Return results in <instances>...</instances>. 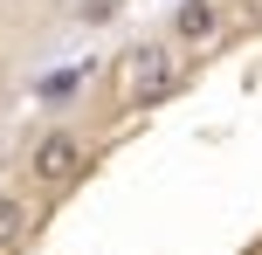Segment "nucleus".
I'll list each match as a JSON object with an SVG mask.
<instances>
[{"label": "nucleus", "instance_id": "f257e3e1", "mask_svg": "<svg viewBox=\"0 0 262 255\" xmlns=\"http://www.w3.org/2000/svg\"><path fill=\"white\" fill-rule=\"evenodd\" d=\"M124 90H131V104H166L172 90H186V69L172 62L159 41H138V49L124 55Z\"/></svg>", "mask_w": 262, "mask_h": 255}, {"label": "nucleus", "instance_id": "f03ea898", "mask_svg": "<svg viewBox=\"0 0 262 255\" xmlns=\"http://www.w3.org/2000/svg\"><path fill=\"white\" fill-rule=\"evenodd\" d=\"M28 166H35L41 187H69V179L83 173V138H76V131H49V138L35 145V159H28Z\"/></svg>", "mask_w": 262, "mask_h": 255}, {"label": "nucleus", "instance_id": "7ed1b4c3", "mask_svg": "<svg viewBox=\"0 0 262 255\" xmlns=\"http://www.w3.org/2000/svg\"><path fill=\"white\" fill-rule=\"evenodd\" d=\"M83 83H90V62H69V69H49V76L35 83V97H41V104H69Z\"/></svg>", "mask_w": 262, "mask_h": 255}, {"label": "nucleus", "instance_id": "20e7f679", "mask_svg": "<svg viewBox=\"0 0 262 255\" xmlns=\"http://www.w3.org/2000/svg\"><path fill=\"white\" fill-rule=\"evenodd\" d=\"M21 235H28V200L0 193V255H7V248H21Z\"/></svg>", "mask_w": 262, "mask_h": 255}, {"label": "nucleus", "instance_id": "39448f33", "mask_svg": "<svg viewBox=\"0 0 262 255\" xmlns=\"http://www.w3.org/2000/svg\"><path fill=\"white\" fill-rule=\"evenodd\" d=\"M172 28H180L186 41H207L214 35V7H207V0H180V21H172Z\"/></svg>", "mask_w": 262, "mask_h": 255}, {"label": "nucleus", "instance_id": "423d86ee", "mask_svg": "<svg viewBox=\"0 0 262 255\" xmlns=\"http://www.w3.org/2000/svg\"><path fill=\"white\" fill-rule=\"evenodd\" d=\"M118 14V0H83V21H111Z\"/></svg>", "mask_w": 262, "mask_h": 255}]
</instances>
